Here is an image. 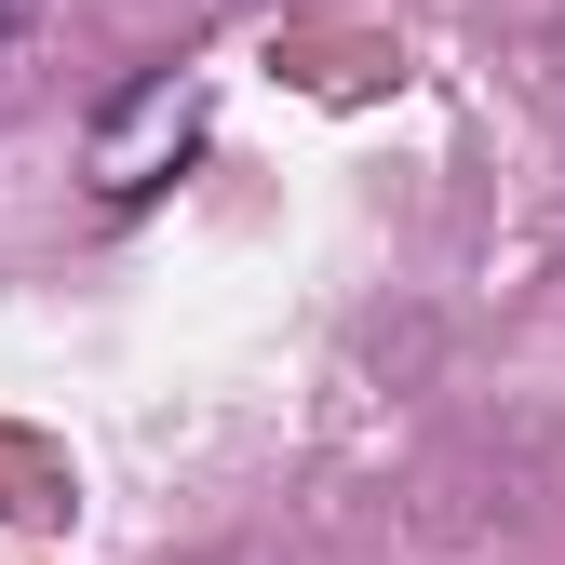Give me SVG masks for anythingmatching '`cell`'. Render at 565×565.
<instances>
[{
    "instance_id": "obj_1",
    "label": "cell",
    "mask_w": 565,
    "mask_h": 565,
    "mask_svg": "<svg viewBox=\"0 0 565 565\" xmlns=\"http://www.w3.org/2000/svg\"><path fill=\"white\" fill-rule=\"evenodd\" d=\"M189 135H202V82H189V67H149V82L95 121V189L108 202L162 189V149H189Z\"/></svg>"
},
{
    "instance_id": "obj_2",
    "label": "cell",
    "mask_w": 565,
    "mask_h": 565,
    "mask_svg": "<svg viewBox=\"0 0 565 565\" xmlns=\"http://www.w3.org/2000/svg\"><path fill=\"white\" fill-rule=\"evenodd\" d=\"M14 28H28V0H0V41H14Z\"/></svg>"
}]
</instances>
